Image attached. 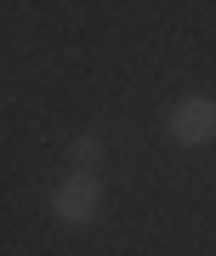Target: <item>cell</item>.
<instances>
[{"label":"cell","mask_w":216,"mask_h":256,"mask_svg":"<svg viewBox=\"0 0 216 256\" xmlns=\"http://www.w3.org/2000/svg\"><path fill=\"white\" fill-rule=\"evenodd\" d=\"M97 210H102V182H97V171H74V176H63V182L52 188V216L68 222V228L91 222Z\"/></svg>","instance_id":"cell-2"},{"label":"cell","mask_w":216,"mask_h":256,"mask_svg":"<svg viewBox=\"0 0 216 256\" xmlns=\"http://www.w3.org/2000/svg\"><path fill=\"white\" fill-rule=\"evenodd\" d=\"M165 131H171V142L182 148H199V142H216V97H176L171 102V114H165Z\"/></svg>","instance_id":"cell-1"},{"label":"cell","mask_w":216,"mask_h":256,"mask_svg":"<svg viewBox=\"0 0 216 256\" xmlns=\"http://www.w3.org/2000/svg\"><path fill=\"white\" fill-rule=\"evenodd\" d=\"M68 154H74V165H97V160L108 154V142H102V137H91V131H86V137H74V142H68Z\"/></svg>","instance_id":"cell-3"}]
</instances>
